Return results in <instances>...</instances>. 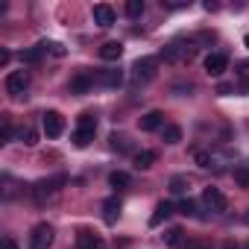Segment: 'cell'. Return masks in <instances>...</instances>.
Returning <instances> with one entry per match:
<instances>
[{
    "label": "cell",
    "mask_w": 249,
    "mask_h": 249,
    "mask_svg": "<svg viewBox=\"0 0 249 249\" xmlns=\"http://www.w3.org/2000/svg\"><path fill=\"white\" fill-rule=\"evenodd\" d=\"M194 56H196V44H194V41H170V44H164V50H161V59L170 62V65L191 62Z\"/></svg>",
    "instance_id": "6da1fadb"
},
{
    "label": "cell",
    "mask_w": 249,
    "mask_h": 249,
    "mask_svg": "<svg viewBox=\"0 0 249 249\" xmlns=\"http://www.w3.org/2000/svg\"><path fill=\"white\" fill-rule=\"evenodd\" d=\"M6 94H12V97H24L27 94V88H30V73L27 71H12L9 76H6Z\"/></svg>",
    "instance_id": "7a4b0ae2"
},
{
    "label": "cell",
    "mask_w": 249,
    "mask_h": 249,
    "mask_svg": "<svg viewBox=\"0 0 249 249\" xmlns=\"http://www.w3.org/2000/svg\"><path fill=\"white\" fill-rule=\"evenodd\" d=\"M50 246H53V226L38 223L30 231V249H50Z\"/></svg>",
    "instance_id": "3957f363"
},
{
    "label": "cell",
    "mask_w": 249,
    "mask_h": 249,
    "mask_svg": "<svg viewBox=\"0 0 249 249\" xmlns=\"http://www.w3.org/2000/svg\"><path fill=\"white\" fill-rule=\"evenodd\" d=\"M156 68H159V62H156V59H138V62L132 65V79H135V85L150 82V79L156 76Z\"/></svg>",
    "instance_id": "277c9868"
},
{
    "label": "cell",
    "mask_w": 249,
    "mask_h": 249,
    "mask_svg": "<svg viewBox=\"0 0 249 249\" xmlns=\"http://www.w3.org/2000/svg\"><path fill=\"white\" fill-rule=\"evenodd\" d=\"M59 185H65V176H56V179H44V182H38V185L33 188L36 202H47L50 196H56V194H59Z\"/></svg>",
    "instance_id": "5b68a950"
},
{
    "label": "cell",
    "mask_w": 249,
    "mask_h": 249,
    "mask_svg": "<svg viewBox=\"0 0 249 249\" xmlns=\"http://www.w3.org/2000/svg\"><path fill=\"white\" fill-rule=\"evenodd\" d=\"M41 126H44L47 138H59V135L65 132V117H62L59 111H44V114H41Z\"/></svg>",
    "instance_id": "8992f818"
},
{
    "label": "cell",
    "mask_w": 249,
    "mask_h": 249,
    "mask_svg": "<svg viewBox=\"0 0 249 249\" xmlns=\"http://www.w3.org/2000/svg\"><path fill=\"white\" fill-rule=\"evenodd\" d=\"M202 202H205L214 214H223V211L229 208V199H226V194H223L220 188H205V191H202Z\"/></svg>",
    "instance_id": "52a82bcc"
},
{
    "label": "cell",
    "mask_w": 249,
    "mask_h": 249,
    "mask_svg": "<svg viewBox=\"0 0 249 249\" xmlns=\"http://www.w3.org/2000/svg\"><path fill=\"white\" fill-rule=\"evenodd\" d=\"M76 249H106V240H103L97 231L79 229V231H76Z\"/></svg>",
    "instance_id": "ba28073f"
},
{
    "label": "cell",
    "mask_w": 249,
    "mask_h": 249,
    "mask_svg": "<svg viewBox=\"0 0 249 249\" xmlns=\"http://www.w3.org/2000/svg\"><path fill=\"white\" fill-rule=\"evenodd\" d=\"M94 82H97V76H94L91 71H76V76L71 79V85H68V88H71V94H85Z\"/></svg>",
    "instance_id": "9c48e42d"
},
{
    "label": "cell",
    "mask_w": 249,
    "mask_h": 249,
    "mask_svg": "<svg viewBox=\"0 0 249 249\" xmlns=\"http://www.w3.org/2000/svg\"><path fill=\"white\" fill-rule=\"evenodd\" d=\"M94 24L103 27V30H108V27L114 24V9H111L108 3H97V6H94Z\"/></svg>",
    "instance_id": "30bf717a"
},
{
    "label": "cell",
    "mask_w": 249,
    "mask_h": 249,
    "mask_svg": "<svg viewBox=\"0 0 249 249\" xmlns=\"http://www.w3.org/2000/svg\"><path fill=\"white\" fill-rule=\"evenodd\" d=\"M226 68H229L226 53H208V56H205V71H208L211 76H220Z\"/></svg>",
    "instance_id": "8fae6325"
},
{
    "label": "cell",
    "mask_w": 249,
    "mask_h": 249,
    "mask_svg": "<svg viewBox=\"0 0 249 249\" xmlns=\"http://www.w3.org/2000/svg\"><path fill=\"white\" fill-rule=\"evenodd\" d=\"M123 82V73L117 68H108V71H97V85L103 88H117Z\"/></svg>",
    "instance_id": "7c38bea8"
},
{
    "label": "cell",
    "mask_w": 249,
    "mask_h": 249,
    "mask_svg": "<svg viewBox=\"0 0 249 249\" xmlns=\"http://www.w3.org/2000/svg\"><path fill=\"white\" fill-rule=\"evenodd\" d=\"M120 208H123V205H120V199H117V196H108V199L103 202V220H106L108 226H111V223H117Z\"/></svg>",
    "instance_id": "4fadbf2b"
},
{
    "label": "cell",
    "mask_w": 249,
    "mask_h": 249,
    "mask_svg": "<svg viewBox=\"0 0 249 249\" xmlns=\"http://www.w3.org/2000/svg\"><path fill=\"white\" fill-rule=\"evenodd\" d=\"M164 126V114L161 111H147L144 117H141V129L144 132H156V129H161Z\"/></svg>",
    "instance_id": "5bb4252c"
},
{
    "label": "cell",
    "mask_w": 249,
    "mask_h": 249,
    "mask_svg": "<svg viewBox=\"0 0 249 249\" xmlns=\"http://www.w3.org/2000/svg\"><path fill=\"white\" fill-rule=\"evenodd\" d=\"M120 56H123V44L120 41H106L100 47V59H106V62H117Z\"/></svg>",
    "instance_id": "9a60e30c"
},
{
    "label": "cell",
    "mask_w": 249,
    "mask_h": 249,
    "mask_svg": "<svg viewBox=\"0 0 249 249\" xmlns=\"http://www.w3.org/2000/svg\"><path fill=\"white\" fill-rule=\"evenodd\" d=\"M156 164V153L153 150H141L138 156H135V167L138 170H147V167H153Z\"/></svg>",
    "instance_id": "2e32d148"
},
{
    "label": "cell",
    "mask_w": 249,
    "mask_h": 249,
    "mask_svg": "<svg viewBox=\"0 0 249 249\" xmlns=\"http://www.w3.org/2000/svg\"><path fill=\"white\" fill-rule=\"evenodd\" d=\"M170 214H173V205H170V202H159V205H156V214H153V220H150V223H153V226H159V223H161V220H167Z\"/></svg>",
    "instance_id": "e0dca14e"
},
{
    "label": "cell",
    "mask_w": 249,
    "mask_h": 249,
    "mask_svg": "<svg viewBox=\"0 0 249 249\" xmlns=\"http://www.w3.org/2000/svg\"><path fill=\"white\" fill-rule=\"evenodd\" d=\"M94 132H97V129H76V132H73V144H76V147H88V144L94 141Z\"/></svg>",
    "instance_id": "ac0fdd59"
},
{
    "label": "cell",
    "mask_w": 249,
    "mask_h": 249,
    "mask_svg": "<svg viewBox=\"0 0 249 249\" xmlns=\"http://www.w3.org/2000/svg\"><path fill=\"white\" fill-rule=\"evenodd\" d=\"M161 138H164L167 144H179V141H182V129L170 123V126H164V129H161Z\"/></svg>",
    "instance_id": "d6986e66"
},
{
    "label": "cell",
    "mask_w": 249,
    "mask_h": 249,
    "mask_svg": "<svg viewBox=\"0 0 249 249\" xmlns=\"http://www.w3.org/2000/svg\"><path fill=\"white\" fill-rule=\"evenodd\" d=\"M111 150H117V153H129L132 150V144H129V138L126 135H111Z\"/></svg>",
    "instance_id": "ffe728a7"
},
{
    "label": "cell",
    "mask_w": 249,
    "mask_h": 249,
    "mask_svg": "<svg viewBox=\"0 0 249 249\" xmlns=\"http://www.w3.org/2000/svg\"><path fill=\"white\" fill-rule=\"evenodd\" d=\"M76 129H97V117L91 111H82L79 120H76Z\"/></svg>",
    "instance_id": "44dd1931"
},
{
    "label": "cell",
    "mask_w": 249,
    "mask_h": 249,
    "mask_svg": "<svg viewBox=\"0 0 249 249\" xmlns=\"http://www.w3.org/2000/svg\"><path fill=\"white\" fill-rule=\"evenodd\" d=\"M41 50H44V53H50V56H56V59H62V56L68 53L59 41H41Z\"/></svg>",
    "instance_id": "7402d4cb"
},
{
    "label": "cell",
    "mask_w": 249,
    "mask_h": 249,
    "mask_svg": "<svg viewBox=\"0 0 249 249\" xmlns=\"http://www.w3.org/2000/svg\"><path fill=\"white\" fill-rule=\"evenodd\" d=\"M194 161H196L202 170H208V167L214 164V156H211L208 150H196V153H194Z\"/></svg>",
    "instance_id": "603a6c76"
},
{
    "label": "cell",
    "mask_w": 249,
    "mask_h": 249,
    "mask_svg": "<svg viewBox=\"0 0 249 249\" xmlns=\"http://www.w3.org/2000/svg\"><path fill=\"white\" fill-rule=\"evenodd\" d=\"M234 182L240 188H249V164H237L234 167Z\"/></svg>",
    "instance_id": "cb8c5ba5"
},
{
    "label": "cell",
    "mask_w": 249,
    "mask_h": 249,
    "mask_svg": "<svg viewBox=\"0 0 249 249\" xmlns=\"http://www.w3.org/2000/svg\"><path fill=\"white\" fill-rule=\"evenodd\" d=\"M41 53H44V50H41V44H38V47L21 53V62H27V65H38V62H41Z\"/></svg>",
    "instance_id": "d4e9b609"
},
{
    "label": "cell",
    "mask_w": 249,
    "mask_h": 249,
    "mask_svg": "<svg viewBox=\"0 0 249 249\" xmlns=\"http://www.w3.org/2000/svg\"><path fill=\"white\" fill-rule=\"evenodd\" d=\"M182 234H185L182 229H167L164 231V243L167 246H182Z\"/></svg>",
    "instance_id": "484cf974"
},
{
    "label": "cell",
    "mask_w": 249,
    "mask_h": 249,
    "mask_svg": "<svg viewBox=\"0 0 249 249\" xmlns=\"http://www.w3.org/2000/svg\"><path fill=\"white\" fill-rule=\"evenodd\" d=\"M108 185H111V188H126V185H129V176L123 173V170H114V173L108 176Z\"/></svg>",
    "instance_id": "4316f807"
},
{
    "label": "cell",
    "mask_w": 249,
    "mask_h": 249,
    "mask_svg": "<svg viewBox=\"0 0 249 249\" xmlns=\"http://www.w3.org/2000/svg\"><path fill=\"white\" fill-rule=\"evenodd\" d=\"M21 141H24L27 147H36V144H38V132H36L33 126H24V129H21Z\"/></svg>",
    "instance_id": "83f0119b"
},
{
    "label": "cell",
    "mask_w": 249,
    "mask_h": 249,
    "mask_svg": "<svg viewBox=\"0 0 249 249\" xmlns=\"http://www.w3.org/2000/svg\"><path fill=\"white\" fill-rule=\"evenodd\" d=\"M126 15L129 18H141L144 15V0H129V3H126Z\"/></svg>",
    "instance_id": "f1b7e54d"
},
{
    "label": "cell",
    "mask_w": 249,
    "mask_h": 249,
    "mask_svg": "<svg viewBox=\"0 0 249 249\" xmlns=\"http://www.w3.org/2000/svg\"><path fill=\"white\" fill-rule=\"evenodd\" d=\"M188 191V179L185 176H173L170 179V194H185Z\"/></svg>",
    "instance_id": "f546056e"
},
{
    "label": "cell",
    "mask_w": 249,
    "mask_h": 249,
    "mask_svg": "<svg viewBox=\"0 0 249 249\" xmlns=\"http://www.w3.org/2000/svg\"><path fill=\"white\" fill-rule=\"evenodd\" d=\"M179 214L194 217V214H196V202H194V199H182V202H179Z\"/></svg>",
    "instance_id": "4dcf8cb0"
},
{
    "label": "cell",
    "mask_w": 249,
    "mask_h": 249,
    "mask_svg": "<svg viewBox=\"0 0 249 249\" xmlns=\"http://www.w3.org/2000/svg\"><path fill=\"white\" fill-rule=\"evenodd\" d=\"M237 79L240 82H249V62H240L237 65Z\"/></svg>",
    "instance_id": "1f68e13d"
},
{
    "label": "cell",
    "mask_w": 249,
    "mask_h": 249,
    "mask_svg": "<svg viewBox=\"0 0 249 249\" xmlns=\"http://www.w3.org/2000/svg\"><path fill=\"white\" fill-rule=\"evenodd\" d=\"M3 141H12V120L3 117Z\"/></svg>",
    "instance_id": "d6a6232c"
},
{
    "label": "cell",
    "mask_w": 249,
    "mask_h": 249,
    "mask_svg": "<svg viewBox=\"0 0 249 249\" xmlns=\"http://www.w3.org/2000/svg\"><path fill=\"white\" fill-rule=\"evenodd\" d=\"M0 249H18V243L12 237H3V240H0Z\"/></svg>",
    "instance_id": "836d02e7"
},
{
    "label": "cell",
    "mask_w": 249,
    "mask_h": 249,
    "mask_svg": "<svg viewBox=\"0 0 249 249\" xmlns=\"http://www.w3.org/2000/svg\"><path fill=\"white\" fill-rule=\"evenodd\" d=\"M234 91V85H229V82H220L217 85V94H231Z\"/></svg>",
    "instance_id": "e575fe53"
},
{
    "label": "cell",
    "mask_w": 249,
    "mask_h": 249,
    "mask_svg": "<svg viewBox=\"0 0 249 249\" xmlns=\"http://www.w3.org/2000/svg\"><path fill=\"white\" fill-rule=\"evenodd\" d=\"M182 249H208V246H205V243H199V240H188Z\"/></svg>",
    "instance_id": "d590c367"
},
{
    "label": "cell",
    "mask_w": 249,
    "mask_h": 249,
    "mask_svg": "<svg viewBox=\"0 0 249 249\" xmlns=\"http://www.w3.org/2000/svg\"><path fill=\"white\" fill-rule=\"evenodd\" d=\"M167 9H182L185 6V0H170V3H164Z\"/></svg>",
    "instance_id": "8d00e7d4"
},
{
    "label": "cell",
    "mask_w": 249,
    "mask_h": 249,
    "mask_svg": "<svg viewBox=\"0 0 249 249\" xmlns=\"http://www.w3.org/2000/svg\"><path fill=\"white\" fill-rule=\"evenodd\" d=\"M9 59H12L9 50H0V65H9Z\"/></svg>",
    "instance_id": "74e56055"
},
{
    "label": "cell",
    "mask_w": 249,
    "mask_h": 249,
    "mask_svg": "<svg viewBox=\"0 0 249 249\" xmlns=\"http://www.w3.org/2000/svg\"><path fill=\"white\" fill-rule=\"evenodd\" d=\"M243 41H246V47H249V36H246V38H243Z\"/></svg>",
    "instance_id": "f35d334b"
},
{
    "label": "cell",
    "mask_w": 249,
    "mask_h": 249,
    "mask_svg": "<svg viewBox=\"0 0 249 249\" xmlns=\"http://www.w3.org/2000/svg\"><path fill=\"white\" fill-rule=\"evenodd\" d=\"M246 223H249V214H246Z\"/></svg>",
    "instance_id": "ab89813d"
},
{
    "label": "cell",
    "mask_w": 249,
    "mask_h": 249,
    "mask_svg": "<svg viewBox=\"0 0 249 249\" xmlns=\"http://www.w3.org/2000/svg\"><path fill=\"white\" fill-rule=\"evenodd\" d=\"M246 249H249V246H246Z\"/></svg>",
    "instance_id": "60d3db41"
}]
</instances>
